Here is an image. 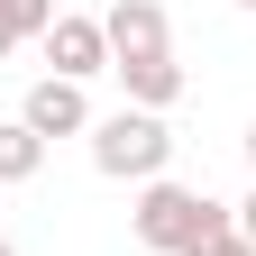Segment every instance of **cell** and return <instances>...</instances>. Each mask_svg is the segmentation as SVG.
Returning a JSON list of instances; mask_svg holds the SVG:
<instances>
[{
    "label": "cell",
    "mask_w": 256,
    "mask_h": 256,
    "mask_svg": "<svg viewBox=\"0 0 256 256\" xmlns=\"http://www.w3.org/2000/svg\"><path fill=\"white\" fill-rule=\"evenodd\" d=\"M138 247H156V256H202L210 238H229L238 229V210H220L210 192H192V183H165L156 174L146 192H138Z\"/></svg>",
    "instance_id": "cell-1"
},
{
    "label": "cell",
    "mask_w": 256,
    "mask_h": 256,
    "mask_svg": "<svg viewBox=\"0 0 256 256\" xmlns=\"http://www.w3.org/2000/svg\"><path fill=\"white\" fill-rule=\"evenodd\" d=\"M165 156H174V138H165L156 110H110V119H92V165H101L110 183H156Z\"/></svg>",
    "instance_id": "cell-2"
},
{
    "label": "cell",
    "mask_w": 256,
    "mask_h": 256,
    "mask_svg": "<svg viewBox=\"0 0 256 256\" xmlns=\"http://www.w3.org/2000/svg\"><path fill=\"white\" fill-rule=\"evenodd\" d=\"M101 37H110V64H138V55H174V46H165V0H110Z\"/></svg>",
    "instance_id": "cell-3"
},
{
    "label": "cell",
    "mask_w": 256,
    "mask_h": 256,
    "mask_svg": "<svg viewBox=\"0 0 256 256\" xmlns=\"http://www.w3.org/2000/svg\"><path fill=\"white\" fill-rule=\"evenodd\" d=\"M46 64H55V82H92V74H110V37H101V18H55V28H46Z\"/></svg>",
    "instance_id": "cell-4"
},
{
    "label": "cell",
    "mask_w": 256,
    "mask_h": 256,
    "mask_svg": "<svg viewBox=\"0 0 256 256\" xmlns=\"http://www.w3.org/2000/svg\"><path fill=\"white\" fill-rule=\"evenodd\" d=\"M28 128H37V138H82V128H92V101H82V82H37V92H28V110H18Z\"/></svg>",
    "instance_id": "cell-5"
},
{
    "label": "cell",
    "mask_w": 256,
    "mask_h": 256,
    "mask_svg": "<svg viewBox=\"0 0 256 256\" xmlns=\"http://www.w3.org/2000/svg\"><path fill=\"white\" fill-rule=\"evenodd\" d=\"M110 74L128 82V110H165V101H183V64H174V55H138V64H110Z\"/></svg>",
    "instance_id": "cell-6"
},
{
    "label": "cell",
    "mask_w": 256,
    "mask_h": 256,
    "mask_svg": "<svg viewBox=\"0 0 256 256\" xmlns=\"http://www.w3.org/2000/svg\"><path fill=\"white\" fill-rule=\"evenodd\" d=\"M37 165H46V138L28 119H0V183H28Z\"/></svg>",
    "instance_id": "cell-7"
},
{
    "label": "cell",
    "mask_w": 256,
    "mask_h": 256,
    "mask_svg": "<svg viewBox=\"0 0 256 256\" xmlns=\"http://www.w3.org/2000/svg\"><path fill=\"white\" fill-rule=\"evenodd\" d=\"M0 18H10V37L28 46V37H46V28H55V0H0Z\"/></svg>",
    "instance_id": "cell-8"
},
{
    "label": "cell",
    "mask_w": 256,
    "mask_h": 256,
    "mask_svg": "<svg viewBox=\"0 0 256 256\" xmlns=\"http://www.w3.org/2000/svg\"><path fill=\"white\" fill-rule=\"evenodd\" d=\"M202 256H256V247H247V238H238V229H229V238H210V247H202Z\"/></svg>",
    "instance_id": "cell-9"
},
{
    "label": "cell",
    "mask_w": 256,
    "mask_h": 256,
    "mask_svg": "<svg viewBox=\"0 0 256 256\" xmlns=\"http://www.w3.org/2000/svg\"><path fill=\"white\" fill-rule=\"evenodd\" d=\"M238 238H247V247H256V192H247V210H238Z\"/></svg>",
    "instance_id": "cell-10"
},
{
    "label": "cell",
    "mask_w": 256,
    "mask_h": 256,
    "mask_svg": "<svg viewBox=\"0 0 256 256\" xmlns=\"http://www.w3.org/2000/svg\"><path fill=\"white\" fill-rule=\"evenodd\" d=\"M10 46H18V37H10V18H0V55H10Z\"/></svg>",
    "instance_id": "cell-11"
},
{
    "label": "cell",
    "mask_w": 256,
    "mask_h": 256,
    "mask_svg": "<svg viewBox=\"0 0 256 256\" xmlns=\"http://www.w3.org/2000/svg\"><path fill=\"white\" fill-rule=\"evenodd\" d=\"M247 165H256V128H247Z\"/></svg>",
    "instance_id": "cell-12"
},
{
    "label": "cell",
    "mask_w": 256,
    "mask_h": 256,
    "mask_svg": "<svg viewBox=\"0 0 256 256\" xmlns=\"http://www.w3.org/2000/svg\"><path fill=\"white\" fill-rule=\"evenodd\" d=\"M0 256H18V247H10V238H0Z\"/></svg>",
    "instance_id": "cell-13"
},
{
    "label": "cell",
    "mask_w": 256,
    "mask_h": 256,
    "mask_svg": "<svg viewBox=\"0 0 256 256\" xmlns=\"http://www.w3.org/2000/svg\"><path fill=\"white\" fill-rule=\"evenodd\" d=\"M238 10H256V0H238Z\"/></svg>",
    "instance_id": "cell-14"
}]
</instances>
